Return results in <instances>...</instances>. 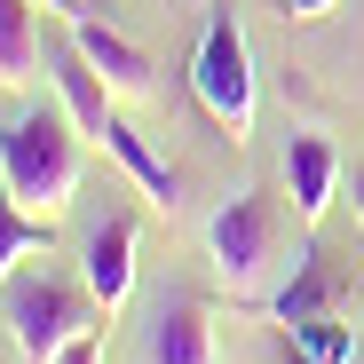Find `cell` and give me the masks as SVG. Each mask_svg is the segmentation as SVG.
Listing matches in <instances>:
<instances>
[{"instance_id": "9", "label": "cell", "mask_w": 364, "mask_h": 364, "mask_svg": "<svg viewBox=\"0 0 364 364\" xmlns=\"http://www.w3.org/2000/svg\"><path fill=\"white\" fill-rule=\"evenodd\" d=\"M72 40L87 48V64L119 87V95H151L159 87V72H151V55L127 40V32H111V24H95V16H72Z\"/></svg>"}, {"instance_id": "8", "label": "cell", "mask_w": 364, "mask_h": 364, "mask_svg": "<svg viewBox=\"0 0 364 364\" xmlns=\"http://www.w3.org/2000/svg\"><path fill=\"white\" fill-rule=\"evenodd\" d=\"M80 285L103 301L111 317L127 309V293H135V222H127V214H103V222L87 230V254H80Z\"/></svg>"}, {"instance_id": "20", "label": "cell", "mask_w": 364, "mask_h": 364, "mask_svg": "<svg viewBox=\"0 0 364 364\" xmlns=\"http://www.w3.org/2000/svg\"><path fill=\"white\" fill-rule=\"evenodd\" d=\"M356 364H364V356H356Z\"/></svg>"}, {"instance_id": "11", "label": "cell", "mask_w": 364, "mask_h": 364, "mask_svg": "<svg viewBox=\"0 0 364 364\" xmlns=\"http://www.w3.org/2000/svg\"><path fill=\"white\" fill-rule=\"evenodd\" d=\"M333 293H341V269L309 246V254H301L293 262V277H285V293H269V317L277 325H301V317H325L333 309Z\"/></svg>"}, {"instance_id": "18", "label": "cell", "mask_w": 364, "mask_h": 364, "mask_svg": "<svg viewBox=\"0 0 364 364\" xmlns=\"http://www.w3.org/2000/svg\"><path fill=\"white\" fill-rule=\"evenodd\" d=\"M48 9H55V16H72V0H48Z\"/></svg>"}, {"instance_id": "10", "label": "cell", "mask_w": 364, "mask_h": 364, "mask_svg": "<svg viewBox=\"0 0 364 364\" xmlns=\"http://www.w3.org/2000/svg\"><path fill=\"white\" fill-rule=\"evenodd\" d=\"M103 151H111L119 166L135 174V191H143L151 206H166V214L182 206V174H174V166H166V159H159V151L143 143V127H127V119H111V127H103Z\"/></svg>"}, {"instance_id": "15", "label": "cell", "mask_w": 364, "mask_h": 364, "mask_svg": "<svg viewBox=\"0 0 364 364\" xmlns=\"http://www.w3.org/2000/svg\"><path fill=\"white\" fill-rule=\"evenodd\" d=\"M48 364H103V356H95V333H80V341H72V348H55V356H48Z\"/></svg>"}, {"instance_id": "7", "label": "cell", "mask_w": 364, "mask_h": 364, "mask_svg": "<svg viewBox=\"0 0 364 364\" xmlns=\"http://www.w3.org/2000/svg\"><path fill=\"white\" fill-rule=\"evenodd\" d=\"M341 174H348V166H341V143H333V135H317V127H293V135H285V191H293V214L309 222V230H317L325 206L341 198Z\"/></svg>"}, {"instance_id": "17", "label": "cell", "mask_w": 364, "mask_h": 364, "mask_svg": "<svg viewBox=\"0 0 364 364\" xmlns=\"http://www.w3.org/2000/svg\"><path fill=\"white\" fill-rule=\"evenodd\" d=\"M348 198H356V222H364V166L348 174Z\"/></svg>"}, {"instance_id": "13", "label": "cell", "mask_w": 364, "mask_h": 364, "mask_svg": "<svg viewBox=\"0 0 364 364\" xmlns=\"http://www.w3.org/2000/svg\"><path fill=\"white\" fill-rule=\"evenodd\" d=\"M32 64H48L40 9L32 0H0V80H32Z\"/></svg>"}, {"instance_id": "3", "label": "cell", "mask_w": 364, "mask_h": 364, "mask_svg": "<svg viewBox=\"0 0 364 364\" xmlns=\"http://www.w3.org/2000/svg\"><path fill=\"white\" fill-rule=\"evenodd\" d=\"M191 95L206 103V119L230 135V143H246L254 135V55H246V32H237L230 9H206V32H198V55H191Z\"/></svg>"}, {"instance_id": "5", "label": "cell", "mask_w": 364, "mask_h": 364, "mask_svg": "<svg viewBox=\"0 0 364 364\" xmlns=\"http://www.w3.org/2000/svg\"><path fill=\"white\" fill-rule=\"evenodd\" d=\"M48 80H55V103L72 111V127L103 143V127L119 119V87L87 64V48L72 40V24H64V32H48Z\"/></svg>"}, {"instance_id": "2", "label": "cell", "mask_w": 364, "mask_h": 364, "mask_svg": "<svg viewBox=\"0 0 364 364\" xmlns=\"http://www.w3.org/2000/svg\"><path fill=\"white\" fill-rule=\"evenodd\" d=\"M103 301L72 277H48V269H16L9 285H0V325H9L16 356L24 364H48L55 348H72L80 333H103Z\"/></svg>"}, {"instance_id": "12", "label": "cell", "mask_w": 364, "mask_h": 364, "mask_svg": "<svg viewBox=\"0 0 364 364\" xmlns=\"http://www.w3.org/2000/svg\"><path fill=\"white\" fill-rule=\"evenodd\" d=\"M55 246V222L48 214H32V206H16V191L0 182V285L16 277V262L24 254H48Z\"/></svg>"}, {"instance_id": "14", "label": "cell", "mask_w": 364, "mask_h": 364, "mask_svg": "<svg viewBox=\"0 0 364 364\" xmlns=\"http://www.w3.org/2000/svg\"><path fill=\"white\" fill-rule=\"evenodd\" d=\"M285 333H293V364H356V325H341L333 309L325 317H301Z\"/></svg>"}, {"instance_id": "4", "label": "cell", "mask_w": 364, "mask_h": 364, "mask_svg": "<svg viewBox=\"0 0 364 364\" xmlns=\"http://www.w3.org/2000/svg\"><path fill=\"white\" fill-rule=\"evenodd\" d=\"M277 237H285V222H277L269 191H237V198H222L206 214V254H214V269H222V285L237 301H254L262 269L277 262Z\"/></svg>"}, {"instance_id": "16", "label": "cell", "mask_w": 364, "mask_h": 364, "mask_svg": "<svg viewBox=\"0 0 364 364\" xmlns=\"http://www.w3.org/2000/svg\"><path fill=\"white\" fill-rule=\"evenodd\" d=\"M333 0H285V16H325Z\"/></svg>"}, {"instance_id": "19", "label": "cell", "mask_w": 364, "mask_h": 364, "mask_svg": "<svg viewBox=\"0 0 364 364\" xmlns=\"http://www.w3.org/2000/svg\"><path fill=\"white\" fill-rule=\"evenodd\" d=\"M0 364H9V356H0Z\"/></svg>"}, {"instance_id": "6", "label": "cell", "mask_w": 364, "mask_h": 364, "mask_svg": "<svg viewBox=\"0 0 364 364\" xmlns=\"http://www.w3.org/2000/svg\"><path fill=\"white\" fill-rule=\"evenodd\" d=\"M143 364H214V325L198 293H159L143 317Z\"/></svg>"}, {"instance_id": "1", "label": "cell", "mask_w": 364, "mask_h": 364, "mask_svg": "<svg viewBox=\"0 0 364 364\" xmlns=\"http://www.w3.org/2000/svg\"><path fill=\"white\" fill-rule=\"evenodd\" d=\"M0 182L32 214H64L80 198V127L64 103H16L0 111Z\"/></svg>"}]
</instances>
